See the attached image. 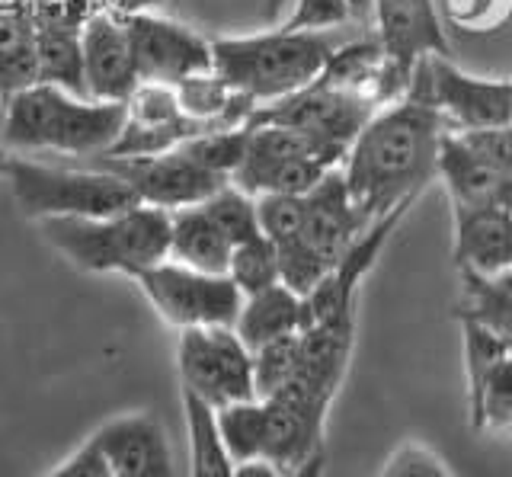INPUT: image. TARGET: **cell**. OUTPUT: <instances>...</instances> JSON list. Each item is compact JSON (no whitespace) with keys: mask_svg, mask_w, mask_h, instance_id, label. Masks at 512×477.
Listing matches in <instances>:
<instances>
[{"mask_svg":"<svg viewBox=\"0 0 512 477\" xmlns=\"http://www.w3.org/2000/svg\"><path fill=\"white\" fill-rule=\"evenodd\" d=\"M442 135L439 113L416 87L368 119L340 164L349 199L368 225L410 212L423 189L439 180Z\"/></svg>","mask_w":512,"mask_h":477,"instance_id":"1","label":"cell"},{"mask_svg":"<svg viewBox=\"0 0 512 477\" xmlns=\"http://www.w3.org/2000/svg\"><path fill=\"white\" fill-rule=\"evenodd\" d=\"M125 103H103L58 84H29L4 97L0 148L7 154L100 157L119 138Z\"/></svg>","mask_w":512,"mask_h":477,"instance_id":"2","label":"cell"},{"mask_svg":"<svg viewBox=\"0 0 512 477\" xmlns=\"http://www.w3.org/2000/svg\"><path fill=\"white\" fill-rule=\"evenodd\" d=\"M336 45L340 39L333 33H292L272 26L250 36L212 39V58L215 74L260 109L314 84Z\"/></svg>","mask_w":512,"mask_h":477,"instance_id":"3","label":"cell"},{"mask_svg":"<svg viewBox=\"0 0 512 477\" xmlns=\"http://www.w3.org/2000/svg\"><path fill=\"white\" fill-rule=\"evenodd\" d=\"M39 231L58 253L84 273H122L135 279L141 269L170 257V212L135 205L106 218H48Z\"/></svg>","mask_w":512,"mask_h":477,"instance_id":"4","label":"cell"},{"mask_svg":"<svg viewBox=\"0 0 512 477\" xmlns=\"http://www.w3.org/2000/svg\"><path fill=\"white\" fill-rule=\"evenodd\" d=\"M16 205L32 221L48 218H106L135 209L138 196L112 170L93 167H55L29 161L23 154H7L4 173Z\"/></svg>","mask_w":512,"mask_h":477,"instance_id":"5","label":"cell"},{"mask_svg":"<svg viewBox=\"0 0 512 477\" xmlns=\"http://www.w3.org/2000/svg\"><path fill=\"white\" fill-rule=\"evenodd\" d=\"M368 221L352 205L343 173L333 170L304 193V225L288 247H279V276L292 292L308 295L346 250L365 234Z\"/></svg>","mask_w":512,"mask_h":477,"instance_id":"6","label":"cell"},{"mask_svg":"<svg viewBox=\"0 0 512 477\" xmlns=\"http://www.w3.org/2000/svg\"><path fill=\"white\" fill-rule=\"evenodd\" d=\"M247 151L234 173V186L256 196H304L327 177L340 170L343 157L317 141L285 125H247Z\"/></svg>","mask_w":512,"mask_h":477,"instance_id":"7","label":"cell"},{"mask_svg":"<svg viewBox=\"0 0 512 477\" xmlns=\"http://www.w3.org/2000/svg\"><path fill=\"white\" fill-rule=\"evenodd\" d=\"M135 282L160 321H167L176 330L234 327L240 305H244V292L231 282V276L199 273V269L176 260L141 269Z\"/></svg>","mask_w":512,"mask_h":477,"instance_id":"8","label":"cell"},{"mask_svg":"<svg viewBox=\"0 0 512 477\" xmlns=\"http://www.w3.org/2000/svg\"><path fill=\"white\" fill-rule=\"evenodd\" d=\"M410 87L432 103L445 132H484L512 125V81L461 71L452 55L423 58Z\"/></svg>","mask_w":512,"mask_h":477,"instance_id":"9","label":"cell"},{"mask_svg":"<svg viewBox=\"0 0 512 477\" xmlns=\"http://www.w3.org/2000/svg\"><path fill=\"white\" fill-rule=\"evenodd\" d=\"M176 369H180L183 391L202 397L215 410L256 397L253 353L237 337L234 327L180 330V340H176Z\"/></svg>","mask_w":512,"mask_h":477,"instance_id":"10","label":"cell"},{"mask_svg":"<svg viewBox=\"0 0 512 477\" xmlns=\"http://www.w3.org/2000/svg\"><path fill=\"white\" fill-rule=\"evenodd\" d=\"M378 109L381 106L359 97V93L343 90L324 81V77H317L314 84L292 93V97L260 106L253 113L250 125H285V129L308 135L320 148L346 157L349 145L356 141V135L365 129L368 119Z\"/></svg>","mask_w":512,"mask_h":477,"instance_id":"11","label":"cell"},{"mask_svg":"<svg viewBox=\"0 0 512 477\" xmlns=\"http://www.w3.org/2000/svg\"><path fill=\"white\" fill-rule=\"evenodd\" d=\"M141 84L176 87L196 74L215 71L212 39L157 10L125 13Z\"/></svg>","mask_w":512,"mask_h":477,"instance_id":"12","label":"cell"},{"mask_svg":"<svg viewBox=\"0 0 512 477\" xmlns=\"http://www.w3.org/2000/svg\"><path fill=\"white\" fill-rule=\"evenodd\" d=\"M93 164L112 170L135 189L141 205L176 212L186 205H202L224 183L212 170L199 167L192 157L176 145L164 154H144V157H93Z\"/></svg>","mask_w":512,"mask_h":477,"instance_id":"13","label":"cell"},{"mask_svg":"<svg viewBox=\"0 0 512 477\" xmlns=\"http://www.w3.org/2000/svg\"><path fill=\"white\" fill-rule=\"evenodd\" d=\"M80 74H84V93L90 100L125 103L135 93L141 77L125 13L96 7L87 17L84 39H80Z\"/></svg>","mask_w":512,"mask_h":477,"instance_id":"14","label":"cell"},{"mask_svg":"<svg viewBox=\"0 0 512 477\" xmlns=\"http://www.w3.org/2000/svg\"><path fill=\"white\" fill-rule=\"evenodd\" d=\"M202 125L192 122L176 90L167 84H138L132 97L125 100V122L119 138L112 141L109 151L100 157H144V154H164L186 138L202 135Z\"/></svg>","mask_w":512,"mask_h":477,"instance_id":"15","label":"cell"},{"mask_svg":"<svg viewBox=\"0 0 512 477\" xmlns=\"http://www.w3.org/2000/svg\"><path fill=\"white\" fill-rule=\"evenodd\" d=\"M32 29H36V68L42 84H58L71 93H84L80 74V39L96 0H29Z\"/></svg>","mask_w":512,"mask_h":477,"instance_id":"16","label":"cell"},{"mask_svg":"<svg viewBox=\"0 0 512 477\" xmlns=\"http://www.w3.org/2000/svg\"><path fill=\"white\" fill-rule=\"evenodd\" d=\"M375 39L404 81L429 55H452L436 0H375Z\"/></svg>","mask_w":512,"mask_h":477,"instance_id":"17","label":"cell"},{"mask_svg":"<svg viewBox=\"0 0 512 477\" xmlns=\"http://www.w3.org/2000/svg\"><path fill=\"white\" fill-rule=\"evenodd\" d=\"M266 452L263 461L272 468L292 471L314 452L324 449V426L330 404L288 381L282 391L266 397Z\"/></svg>","mask_w":512,"mask_h":477,"instance_id":"18","label":"cell"},{"mask_svg":"<svg viewBox=\"0 0 512 477\" xmlns=\"http://www.w3.org/2000/svg\"><path fill=\"white\" fill-rule=\"evenodd\" d=\"M90 439L109 461L112 477H176L170 439L148 410L112 417Z\"/></svg>","mask_w":512,"mask_h":477,"instance_id":"19","label":"cell"},{"mask_svg":"<svg viewBox=\"0 0 512 477\" xmlns=\"http://www.w3.org/2000/svg\"><path fill=\"white\" fill-rule=\"evenodd\" d=\"M439 180L452 209L512 205V170L496 164L468 135L445 132L439 145Z\"/></svg>","mask_w":512,"mask_h":477,"instance_id":"20","label":"cell"},{"mask_svg":"<svg viewBox=\"0 0 512 477\" xmlns=\"http://www.w3.org/2000/svg\"><path fill=\"white\" fill-rule=\"evenodd\" d=\"M352 346H356V317H336V321L304 327L298 346V372L292 381L314 394L317 401L333 407L349 372Z\"/></svg>","mask_w":512,"mask_h":477,"instance_id":"21","label":"cell"},{"mask_svg":"<svg viewBox=\"0 0 512 477\" xmlns=\"http://www.w3.org/2000/svg\"><path fill=\"white\" fill-rule=\"evenodd\" d=\"M455 218V269L500 276L512 269V205L452 209Z\"/></svg>","mask_w":512,"mask_h":477,"instance_id":"22","label":"cell"},{"mask_svg":"<svg viewBox=\"0 0 512 477\" xmlns=\"http://www.w3.org/2000/svg\"><path fill=\"white\" fill-rule=\"evenodd\" d=\"M234 244L212 221L202 205H186V209L170 212V257L183 266L199 269V273L228 276Z\"/></svg>","mask_w":512,"mask_h":477,"instance_id":"23","label":"cell"},{"mask_svg":"<svg viewBox=\"0 0 512 477\" xmlns=\"http://www.w3.org/2000/svg\"><path fill=\"white\" fill-rule=\"evenodd\" d=\"M301 327H304L301 295L288 289L285 282L244 295V305H240L237 324H234L237 337L247 343V349L288 337V333H301Z\"/></svg>","mask_w":512,"mask_h":477,"instance_id":"24","label":"cell"},{"mask_svg":"<svg viewBox=\"0 0 512 477\" xmlns=\"http://www.w3.org/2000/svg\"><path fill=\"white\" fill-rule=\"evenodd\" d=\"M36 81V29L29 0H0V93L10 97Z\"/></svg>","mask_w":512,"mask_h":477,"instance_id":"25","label":"cell"},{"mask_svg":"<svg viewBox=\"0 0 512 477\" xmlns=\"http://www.w3.org/2000/svg\"><path fill=\"white\" fill-rule=\"evenodd\" d=\"M183 417L189 439V477H234L237 465L224 449L215 407L183 391Z\"/></svg>","mask_w":512,"mask_h":477,"instance_id":"26","label":"cell"},{"mask_svg":"<svg viewBox=\"0 0 512 477\" xmlns=\"http://www.w3.org/2000/svg\"><path fill=\"white\" fill-rule=\"evenodd\" d=\"M458 321H474L493 337H500L512 349V295L503 289L496 276H480L471 269H458Z\"/></svg>","mask_w":512,"mask_h":477,"instance_id":"27","label":"cell"},{"mask_svg":"<svg viewBox=\"0 0 512 477\" xmlns=\"http://www.w3.org/2000/svg\"><path fill=\"white\" fill-rule=\"evenodd\" d=\"M218 433L224 439V449L234 458V465H247V461H263L266 452V404L260 397L250 401H237L215 410Z\"/></svg>","mask_w":512,"mask_h":477,"instance_id":"28","label":"cell"},{"mask_svg":"<svg viewBox=\"0 0 512 477\" xmlns=\"http://www.w3.org/2000/svg\"><path fill=\"white\" fill-rule=\"evenodd\" d=\"M474 433L512 436V353H506L484 378L477 401L468 407Z\"/></svg>","mask_w":512,"mask_h":477,"instance_id":"29","label":"cell"},{"mask_svg":"<svg viewBox=\"0 0 512 477\" xmlns=\"http://www.w3.org/2000/svg\"><path fill=\"white\" fill-rule=\"evenodd\" d=\"M202 209L212 215V221L224 231V237H228L234 247L263 234L256 199L234 183H224L218 193H212L202 202Z\"/></svg>","mask_w":512,"mask_h":477,"instance_id":"30","label":"cell"},{"mask_svg":"<svg viewBox=\"0 0 512 477\" xmlns=\"http://www.w3.org/2000/svg\"><path fill=\"white\" fill-rule=\"evenodd\" d=\"M228 276L244 295H253L260 289H269V285L282 282L279 276V250L269 241L266 234L253 237V241L237 244L231 253V266Z\"/></svg>","mask_w":512,"mask_h":477,"instance_id":"31","label":"cell"},{"mask_svg":"<svg viewBox=\"0 0 512 477\" xmlns=\"http://www.w3.org/2000/svg\"><path fill=\"white\" fill-rule=\"evenodd\" d=\"M298 346H301V333H288V337L269 340L263 346L250 349L253 353V388H256V397H260V401L282 391L288 381L295 378Z\"/></svg>","mask_w":512,"mask_h":477,"instance_id":"32","label":"cell"},{"mask_svg":"<svg viewBox=\"0 0 512 477\" xmlns=\"http://www.w3.org/2000/svg\"><path fill=\"white\" fill-rule=\"evenodd\" d=\"M458 324H461V349H464V394H468V407H471L480 388H484V378L490 375V369L506 353H512V349L474 321H458Z\"/></svg>","mask_w":512,"mask_h":477,"instance_id":"33","label":"cell"},{"mask_svg":"<svg viewBox=\"0 0 512 477\" xmlns=\"http://www.w3.org/2000/svg\"><path fill=\"white\" fill-rule=\"evenodd\" d=\"M256 212H260V228L272 244L288 247L301 234L304 225V196H256Z\"/></svg>","mask_w":512,"mask_h":477,"instance_id":"34","label":"cell"},{"mask_svg":"<svg viewBox=\"0 0 512 477\" xmlns=\"http://www.w3.org/2000/svg\"><path fill=\"white\" fill-rule=\"evenodd\" d=\"M352 20L346 0H292V13L279 23L292 33H336Z\"/></svg>","mask_w":512,"mask_h":477,"instance_id":"35","label":"cell"},{"mask_svg":"<svg viewBox=\"0 0 512 477\" xmlns=\"http://www.w3.org/2000/svg\"><path fill=\"white\" fill-rule=\"evenodd\" d=\"M375 477H455V474L448 471L439 452H432L426 442L407 439L384 458V465L378 468Z\"/></svg>","mask_w":512,"mask_h":477,"instance_id":"36","label":"cell"},{"mask_svg":"<svg viewBox=\"0 0 512 477\" xmlns=\"http://www.w3.org/2000/svg\"><path fill=\"white\" fill-rule=\"evenodd\" d=\"M448 17L458 23V29H468V33H490V29L503 26L512 0H445Z\"/></svg>","mask_w":512,"mask_h":477,"instance_id":"37","label":"cell"},{"mask_svg":"<svg viewBox=\"0 0 512 477\" xmlns=\"http://www.w3.org/2000/svg\"><path fill=\"white\" fill-rule=\"evenodd\" d=\"M42 477H112V471H109V461L103 458V452L96 449V442L87 439L80 449H74L68 458H64L58 468H52Z\"/></svg>","mask_w":512,"mask_h":477,"instance_id":"38","label":"cell"},{"mask_svg":"<svg viewBox=\"0 0 512 477\" xmlns=\"http://www.w3.org/2000/svg\"><path fill=\"white\" fill-rule=\"evenodd\" d=\"M324 474H327V452L324 449L314 452L308 461H301L298 468L282 471V477H324Z\"/></svg>","mask_w":512,"mask_h":477,"instance_id":"39","label":"cell"},{"mask_svg":"<svg viewBox=\"0 0 512 477\" xmlns=\"http://www.w3.org/2000/svg\"><path fill=\"white\" fill-rule=\"evenodd\" d=\"M96 4L109 7V10H119V13H141V10H154V7L173 4V0H96Z\"/></svg>","mask_w":512,"mask_h":477,"instance_id":"40","label":"cell"},{"mask_svg":"<svg viewBox=\"0 0 512 477\" xmlns=\"http://www.w3.org/2000/svg\"><path fill=\"white\" fill-rule=\"evenodd\" d=\"M234 477H282V471L272 468L269 461H247V465H237Z\"/></svg>","mask_w":512,"mask_h":477,"instance_id":"41","label":"cell"},{"mask_svg":"<svg viewBox=\"0 0 512 477\" xmlns=\"http://www.w3.org/2000/svg\"><path fill=\"white\" fill-rule=\"evenodd\" d=\"M352 10V20L362 26H372V13H375V0H346Z\"/></svg>","mask_w":512,"mask_h":477,"instance_id":"42","label":"cell"},{"mask_svg":"<svg viewBox=\"0 0 512 477\" xmlns=\"http://www.w3.org/2000/svg\"><path fill=\"white\" fill-rule=\"evenodd\" d=\"M288 4V0H263V17L272 20V17H279V10Z\"/></svg>","mask_w":512,"mask_h":477,"instance_id":"43","label":"cell"},{"mask_svg":"<svg viewBox=\"0 0 512 477\" xmlns=\"http://www.w3.org/2000/svg\"><path fill=\"white\" fill-rule=\"evenodd\" d=\"M496 282H500L503 285V289L512 295V269H506V273H500V276H496Z\"/></svg>","mask_w":512,"mask_h":477,"instance_id":"44","label":"cell"},{"mask_svg":"<svg viewBox=\"0 0 512 477\" xmlns=\"http://www.w3.org/2000/svg\"><path fill=\"white\" fill-rule=\"evenodd\" d=\"M4 164H7V151L0 148V173H4Z\"/></svg>","mask_w":512,"mask_h":477,"instance_id":"45","label":"cell"},{"mask_svg":"<svg viewBox=\"0 0 512 477\" xmlns=\"http://www.w3.org/2000/svg\"><path fill=\"white\" fill-rule=\"evenodd\" d=\"M0 113H4V93H0Z\"/></svg>","mask_w":512,"mask_h":477,"instance_id":"46","label":"cell"}]
</instances>
